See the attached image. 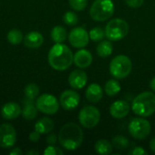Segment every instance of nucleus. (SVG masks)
Returning <instances> with one entry per match:
<instances>
[{"label": "nucleus", "instance_id": "1", "mask_svg": "<svg viewBox=\"0 0 155 155\" xmlns=\"http://www.w3.org/2000/svg\"><path fill=\"white\" fill-rule=\"evenodd\" d=\"M84 140V133L79 125L74 123L64 124L59 134L58 142L61 146L68 151H74L78 149Z\"/></svg>", "mask_w": 155, "mask_h": 155}, {"label": "nucleus", "instance_id": "2", "mask_svg": "<svg viewBox=\"0 0 155 155\" xmlns=\"http://www.w3.org/2000/svg\"><path fill=\"white\" fill-rule=\"evenodd\" d=\"M48 63L56 71L67 70L74 63V54L70 48L64 44H55L48 53Z\"/></svg>", "mask_w": 155, "mask_h": 155}, {"label": "nucleus", "instance_id": "3", "mask_svg": "<svg viewBox=\"0 0 155 155\" xmlns=\"http://www.w3.org/2000/svg\"><path fill=\"white\" fill-rule=\"evenodd\" d=\"M134 113L141 117L151 116L155 112V94L152 92H143L133 101Z\"/></svg>", "mask_w": 155, "mask_h": 155}, {"label": "nucleus", "instance_id": "4", "mask_svg": "<svg viewBox=\"0 0 155 155\" xmlns=\"http://www.w3.org/2000/svg\"><path fill=\"white\" fill-rule=\"evenodd\" d=\"M114 12V5L113 0H95L91 8L90 15L93 20L104 22L111 18Z\"/></svg>", "mask_w": 155, "mask_h": 155}, {"label": "nucleus", "instance_id": "5", "mask_svg": "<svg viewBox=\"0 0 155 155\" xmlns=\"http://www.w3.org/2000/svg\"><path fill=\"white\" fill-rule=\"evenodd\" d=\"M133 64L131 59L124 54L116 55L110 63V74L116 79H124L132 72Z\"/></svg>", "mask_w": 155, "mask_h": 155}, {"label": "nucleus", "instance_id": "6", "mask_svg": "<svg viewBox=\"0 0 155 155\" xmlns=\"http://www.w3.org/2000/svg\"><path fill=\"white\" fill-rule=\"evenodd\" d=\"M129 32L128 23L121 18H114L105 26V36L110 41H120Z\"/></svg>", "mask_w": 155, "mask_h": 155}, {"label": "nucleus", "instance_id": "7", "mask_svg": "<svg viewBox=\"0 0 155 155\" xmlns=\"http://www.w3.org/2000/svg\"><path fill=\"white\" fill-rule=\"evenodd\" d=\"M78 119L80 122V124L86 128L91 129L95 127L101 119V114L99 110L93 105H87L84 106L79 113Z\"/></svg>", "mask_w": 155, "mask_h": 155}, {"label": "nucleus", "instance_id": "8", "mask_svg": "<svg viewBox=\"0 0 155 155\" xmlns=\"http://www.w3.org/2000/svg\"><path fill=\"white\" fill-rule=\"evenodd\" d=\"M129 134L137 140L146 139L151 133V124L143 118H134L128 125Z\"/></svg>", "mask_w": 155, "mask_h": 155}, {"label": "nucleus", "instance_id": "9", "mask_svg": "<svg viewBox=\"0 0 155 155\" xmlns=\"http://www.w3.org/2000/svg\"><path fill=\"white\" fill-rule=\"evenodd\" d=\"M35 104L39 112L47 115H52L58 112L60 103L55 96L49 94H44L36 98Z\"/></svg>", "mask_w": 155, "mask_h": 155}, {"label": "nucleus", "instance_id": "10", "mask_svg": "<svg viewBox=\"0 0 155 155\" xmlns=\"http://www.w3.org/2000/svg\"><path fill=\"white\" fill-rule=\"evenodd\" d=\"M16 143V131L10 124L0 125V148L11 149Z\"/></svg>", "mask_w": 155, "mask_h": 155}, {"label": "nucleus", "instance_id": "11", "mask_svg": "<svg viewBox=\"0 0 155 155\" xmlns=\"http://www.w3.org/2000/svg\"><path fill=\"white\" fill-rule=\"evenodd\" d=\"M90 40L88 32L83 27H75L72 29L68 35V41L72 46L75 48L85 47Z\"/></svg>", "mask_w": 155, "mask_h": 155}, {"label": "nucleus", "instance_id": "12", "mask_svg": "<svg viewBox=\"0 0 155 155\" xmlns=\"http://www.w3.org/2000/svg\"><path fill=\"white\" fill-rule=\"evenodd\" d=\"M59 103L64 110L72 111L78 106L80 103V95L74 90H65L61 94Z\"/></svg>", "mask_w": 155, "mask_h": 155}, {"label": "nucleus", "instance_id": "13", "mask_svg": "<svg viewBox=\"0 0 155 155\" xmlns=\"http://www.w3.org/2000/svg\"><path fill=\"white\" fill-rule=\"evenodd\" d=\"M88 77L84 71L81 69H75L68 76V83L70 86L74 89L79 90L85 86Z\"/></svg>", "mask_w": 155, "mask_h": 155}, {"label": "nucleus", "instance_id": "14", "mask_svg": "<svg viewBox=\"0 0 155 155\" xmlns=\"http://www.w3.org/2000/svg\"><path fill=\"white\" fill-rule=\"evenodd\" d=\"M22 114V109L17 103L9 102L5 104L1 108V115L5 120L12 121Z\"/></svg>", "mask_w": 155, "mask_h": 155}, {"label": "nucleus", "instance_id": "15", "mask_svg": "<svg viewBox=\"0 0 155 155\" xmlns=\"http://www.w3.org/2000/svg\"><path fill=\"white\" fill-rule=\"evenodd\" d=\"M130 112V105L127 102L118 100L110 106V114L116 119L124 118Z\"/></svg>", "mask_w": 155, "mask_h": 155}, {"label": "nucleus", "instance_id": "16", "mask_svg": "<svg viewBox=\"0 0 155 155\" xmlns=\"http://www.w3.org/2000/svg\"><path fill=\"white\" fill-rule=\"evenodd\" d=\"M93 62L92 54L85 49H81L74 55V63L78 68H87Z\"/></svg>", "mask_w": 155, "mask_h": 155}, {"label": "nucleus", "instance_id": "17", "mask_svg": "<svg viewBox=\"0 0 155 155\" xmlns=\"http://www.w3.org/2000/svg\"><path fill=\"white\" fill-rule=\"evenodd\" d=\"M24 45L28 47V48H32V49H35L40 47L43 43H44V37L42 35L41 33L37 32V31H31L28 34L25 35V36L24 37Z\"/></svg>", "mask_w": 155, "mask_h": 155}, {"label": "nucleus", "instance_id": "18", "mask_svg": "<svg viewBox=\"0 0 155 155\" xmlns=\"http://www.w3.org/2000/svg\"><path fill=\"white\" fill-rule=\"evenodd\" d=\"M104 95L103 88L97 84H91L85 92V97L88 102L95 104L98 103Z\"/></svg>", "mask_w": 155, "mask_h": 155}, {"label": "nucleus", "instance_id": "19", "mask_svg": "<svg viewBox=\"0 0 155 155\" xmlns=\"http://www.w3.org/2000/svg\"><path fill=\"white\" fill-rule=\"evenodd\" d=\"M34 102L35 101L29 100L27 98H25V100L24 101V108L22 110V115L27 121L34 120L38 114V109Z\"/></svg>", "mask_w": 155, "mask_h": 155}, {"label": "nucleus", "instance_id": "20", "mask_svg": "<svg viewBox=\"0 0 155 155\" xmlns=\"http://www.w3.org/2000/svg\"><path fill=\"white\" fill-rule=\"evenodd\" d=\"M54 124L52 119L48 117H43L39 119L35 124V130L40 134H46L54 130Z\"/></svg>", "mask_w": 155, "mask_h": 155}, {"label": "nucleus", "instance_id": "21", "mask_svg": "<svg viewBox=\"0 0 155 155\" xmlns=\"http://www.w3.org/2000/svg\"><path fill=\"white\" fill-rule=\"evenodd\" d=\"M94 151L98 154H110L113 152V144L109 141H107L105 139H101V140H99V141H97L95 143Z\"/></svg>", "mask_w": 155, "mask_h": 155}, {"label": "nucleus", "instance_id": "22", "mask_svg": "<svg viewBox=\"0 0 155 155\" xmlns=\"http://www.w3.org/2000/svg\"><path fill=\"white\" fill-rule=\"evenodd\" d=\"M51 38L55 44L64 43L67 38V32L65 28L61 25L54 26L51 31Z\"/></svg>", "mask_w": 155, "mask_h": 155}, {"label": "nucleus", "instance_id": "23", "mask_svg": "<svg viewBox=\"0 0 155 155\" xmlns=\"http://www.w3.org/2000/svg\"><path fill=\"white\" fill-rule=\"evenodd\" d=\"M96 52L101 57H108L113 53V45L110 41H101L96 47Z\"/></svg>", "mask_w": 155, "mask_h": 155}, {"label": "nucleus", "instance_id": "24", "mask_svg": "<svg viewBox=\"0 0 155 155\" xmlns=\"http://www.w3.org/2000/svg\"><path fill=\"white\" fill-rule=\"evenodd\" d=\"M120 91H121V85L114 79H111L107 81L104 84V92L108 96H114Z\"/></svg>", "mask_w": 155, "mask_h": 155}, {"label": "nucleus", "instance_id": "25", "mask_svg": "<svg viewBox=\"0 0 155 155\" xmlns=\"http://www.w3.org/2000/svg\"><path fill=\"white\" fill-rule=\"evenodd\" d=\"M6 38L11 45H17L24 40V35L19 29H11L7 33Z\"/></svg>", "mask_w": 155, "mask_h": 155}, {"label": "nucleus", "instance_id": "26", "mask_svg": "<svg viewBox=\"0 0 155 155\" xmlns=\"http://www.w3.org/2000/svg\"><path fill=\"white\" fill-rule=\"evenodd\" d=\"M24 93H25V98L35 101L39 95V87L35 84H33V83L28 84L25 87Z\"/></svg>", "mask_w": 155, "mask_h": 155}, {"label": "nucleus", "instance_id": "27", "mask_svg": "<svg viewBox=\"0 0 155 155\" xmlns=\"http://www.w3.org/2000/svg\"><path fill=\"white\" fill-rule=\"evenodd\" d=\"M112 144H113V147H114L115 149L124 151L126 148H128V146H129V140L126 137L123 136V135H118V136H115L113 139Z\"/></svg>", "mask_w": 155, "mask_h": 155}, {"label": "nucleus", "instance_id": "28", "mask_svg": "<svg viewBox=\"0 0 155 155\" xmlns=\"http://www.w3.org/2000/svg\"><path fill=\"white\" fill-rule=\"evenodd\" d=\"M89 36L90 39L94 42H100L102 41L104 36H105V30H104L101 27H94L93 29H91L90 33H89Z\"/></svg>", "mask_w": 155, "mask_h": 155}, {"label": "nucleus", "instance_id": "29", "mask_svg": "<svg viewBox=\"0 0 155 155\" xmlns=\"http://www.w3.org/2000/svg\"><path fill=\"white\" fill-rule=\"evenodd\" d=\"M63 21L67 25H75L78 23V16L74 12L68 11L64 15Z\"/></svg>", "mask_w": 155, "mask_h": 155}, {"label": "nucleus", "instance_id": "30", "mask_svg": "<svg viewBox=\"0 0 155 155\" xmlns=\"http://www.w3.org/2000/svg\"><path fill=\"white\" fill-rule=\"evenodd\" d=\"M88 0H69V5L75 11H82L87 5Z\"/></svg>", "mask_w": 155, "mask_h": 155}, {"label": "nucleus", "instance_id": "31", "mask_svg": "<svg viewBox=\"0 0 155 155\" xmlns=\"http://www.w3.org/2000/svg\"><path fill=\"white\" fill-rule=\"evenodd\" d=\"M63 153L64 152L54 145H48V147L44 152V154L45 155H62Z\"/></svg>", "mask_w": 155, "mask_h": 155}, {"label": "nucleus", "instance_id": "32", "mask_svg": "<svg viewBox=\"0 0 155 155\" xmlns=\"http://www.w3.org/2000/svg\"><path fill=\"white\" fill-rule=\"evenodd\" d=\"M127 5L133 8H138L143 5L144 0H124Z\"/></svg>", "mask_w": 155, "mask_h": 155}, {"label": "nucleus", "instance_id": "33", "mask_svg": "<svg viewBox=\"0 0 155 155\" xmlns=\"http://www.w3.org/2000/svg\"><path fill=\"white\" fill-rule=\"evenodd\" d=\"M129 154L132 155H146L147 154V152L143 148V147H140V146H137V147H134L132 151L129 152Z\"/></svg>", "mask_w": 155, "mask_h": 155}, {"label": "nucleus", "instance_id": "34", "mask_svg": "<svg viewBox=\"0 0 155 155\" xmlns=\"http://www.w3.org/2000/svg\"><path fill=\"white\" fill-rule=\"evenodd\" d=\"M57 140H58V138L54 134H50L49 133V134L46 137V143H47L48 145H54L56 143Z\"/></svg>", "mask_w": 155, "mask_h": 155}, {"label": "nucleus", "instance_id": "35", "mask_svg": "<svg viewBox=\"0 0 155 155\" xmlns=\"http://www.w3.org/2000/svg\"><path fill=\"white\" fill-rule=\"evenodd\" d=\"M40 135H41V134H40L38 132H36V131L35 130V131H33V132L30 133L28 138H29V140H30L32 143H37V142L39 141V139H40Z\"/></svg>", "mask_w": 155, "mask_h": 155}, {"label": "nucleus", "instance_id": "36", "mask_svg": "<svg viewBox=\"0 0 155 155\" xmlns=\"http://www.w3.org/2000/svg\"><path fill=\"white\" fill-rule=\"evenodd\" d=\"M12 150L9 152V154L10 155H22L23 154V152L21 151L20 148L16 147V148H11Z\"/></svg>", "mask_w": 155, "mask_h": 155}, {"label": "nucleus", "instance_id": "37", "mask_svg": "<svg viewBox=\"0 0 155 155\" xmlns=\"http://www.w3.org/2000/svg\"><path fill=\"white\" fill-rule=\"evenodd\" d=\"M150 148H151L152 152L155 153V138H153V139L150 142Z\"/></svg>", "mask_w": 155, "mask_h": 155}, {"label": "nucleus", "instance_id": "38", "mask_svg": "<svg viewBox=\"0 0 155 155\" xmlns=\"http://www.w3.org/2000/svg\"><path fill=\"white\" fill-rule=\"evenodd\" d=\"M150 88L155 93V77H153L150 82Z\"/></svg>", "mask_w": 155, "mask_h": 155}, {"label": "nucleus", "instance_id": "39", "mask_svg": "<svg viewBox=\"0 0 155 155\" xmlns=\"http://www.w3.org/2000/svg\"><path fill=\"white\" fill-rule=\"evenodd\" d=\"M25 154H27V155H32V154L38 155V154H39V153H38V152H36V151H28V152H26V153H25Z\"/></svg>", "mask_w": 155, "mask_h": 155}]
</instances>
